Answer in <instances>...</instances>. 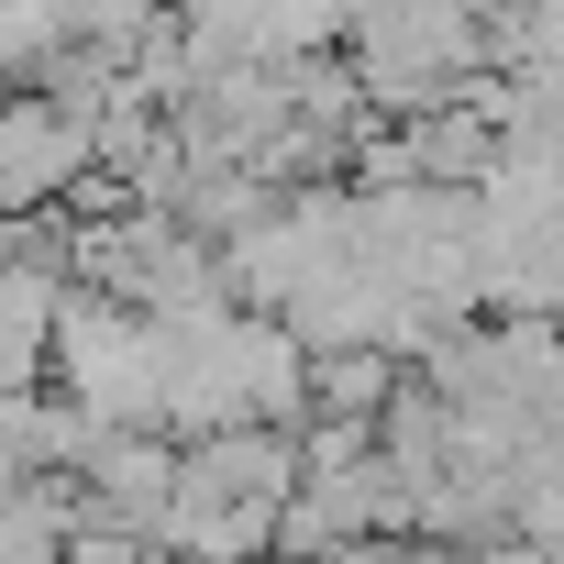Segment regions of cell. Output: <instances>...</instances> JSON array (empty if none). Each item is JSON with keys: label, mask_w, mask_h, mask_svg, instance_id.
I'll list each match as a JSON object with an SVG mask.
<instances>
[{"label": "cell", "mask_w": 564, "mask_h": 564, "mask_svg": "<svg viewBox=\"0 0 564 564\" xmlns=\"http://www.w3.org/2000/svg\"><path fill=\"white\" fill-rule=\"evenodd\" d=\"M111 155H100V122H78L67 100H45V89H23L12 100V133H0V188H12V210L23 221H45L67 188H89Z\"/></svg>", "instance_id": "1"}]
</instances>
